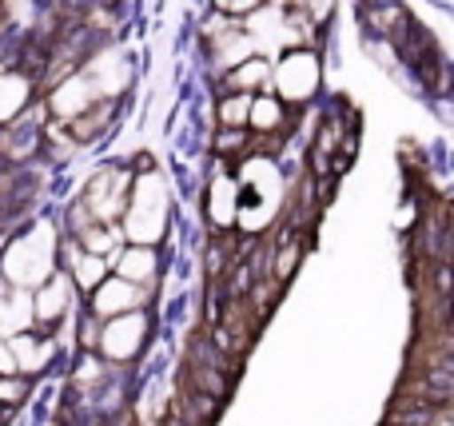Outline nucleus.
<instances>
[{"label":"nucleus","mask_w":454,"mask_h":426,"mask_svg":"<svg viewBox=\"0 0 454 426\" xmlns=\"http://www.w3.org/2000/svg\"><path fill=\"white\" fill-rule=\"evenodd\" d=\"M267 92H275L287 108H307L315 96L323 92V56L319 48H287L271 60V84Z\"/></svg>","instance_id":"obj_1"},{"label":"nucleus","mask_w":454,"mask_h":426,"mask_svg":"<svg viewBox=\"0 0 454 426\" xmlns=\"http://www.w3.org/2000/svg\"><path fill=\"white\" fill-rule=\"evenodd\" d=\"M128 188H132V167L108 164L100 172H92V180L80 191V204H84V212L96 223H120L124 204H128Z\"/></svg>","instance_id":"obj_2"},{"label":"nucleus","mask_w":454,"mask_h":426,"mask_svg":"<svg viewBox=\"0 0 454 426\" xmlns=\"http://www.w3.org/2000/svg\"><path fill=\"white\" fill-rule=\"evenodd\" d=\"M204 215L215 231H235V215H239V183L227 159L215 156V167L204 183Z\"/></svg>","instance_id":"obj_3"},{"label":"nucleus","mask_w":454,"mask_h":426,"mask_svg":"<svg viewBox=\"0 0 454 426\" xmlns=\"http://www.w3.org/2000/svg\"><path fill=\"white\" fill-rule=\"evenodd\" d=\"M355 16H359L363 32H367L371 40H379V44H399L403 32L411 28V8L403 4V0H359L355 4Z\"/></svg>","instance_id":"obj_4"},{"label":"nucleus","mask_w":454,"mask_h":426,"mask_svg":"<svg viewBox=\"0 0 454 426\" xmlns=\"http://www.w3.org/2000/svg\"><path fill=\"white\" fill-rule=\"evenodd\" d=\"M148 303V287L128 283L120 275H104L92 287V315H124V311H144Z\"/></svg>","instance_id":"obj_5"},{"label":"nucleus","mask_w":454,"mask_h":426,"mask_svg":"<svg viewBox=\"0 0 454 426\" xmlns=\"http://www.w3.org/2000/svg\"><path fill=\"white\" fill-rule=\"evenodd\" d=\"M144 335H148V315H144V311H140V315L124 311V315H120L112 327H104L96 343H100L104 359H116V363H124V359H132L136 351H140Z\"/></svg>","instance_id":"obj_6"},{"label":"nucleus","mask_w":454,"mask_h":426,"mask_svg":"<svg viewBox=\"0 0 454 426\" xmlns=\"http://www.w3.org/2000/svg\"><path fill=\"white\" fill-rule=\"evenodd\" d=\"M299 112L287 108L275 92H255L247 104V132L251 136H283L287 140V128L295 124Z\"/></svg>","instance_id":"obj_7"},{"label":"nucleus","mask_w":454,"mask_h":426,"mask_svg":"<svg viewBox=\"0 0 454 426\" xmlns=\"http://www.w3.org/2000/svg\"><path fill=\"white\" fill-rule=\"evenodd\" d=\"M32 96H36V76L20 68H0V128H8L20 112H28Z\"/></svg>","instance_id":"obj_8"},{"label":"nucleus","mask_w":454,"mask_h":426,"mask_svg":"<svg viewBox=\"0 0 454 426\" xmlns=\"http://www.w3.org/2000/svg\"><path fill=\"white\" fill-rule=\"evenodd\" d=\"M112 267H116V275L128 279V283L148 287L152 279L160 275V255H156V247H148V244H128L112 255Z\"/></svg>","instance_id":"obj_9"},{"label":"nucleus","mask_w":454,"mask_h":426,"mask_svg":"<svg viewBox=\"0 0 454 426\" xmlns=\"http://www.w3.org/2000/svg\"><path fill=\"white\" fill-rule=\"evenodd\" d=\"M267 84H271V60L259 52H251L247 60H239L235 68H227L220 76V92H267Z\"/></svg>","instance_id":"obj_10"},{"label":"nucleus","mask_w":454,"mask_h":426,"mask_svg":"<svg viewBox=\"0 0 454 426\" xmlns=\"http://www.w3.org/2000/svg\"><path fill=\"white\" fill-rule=\"evenodd\" d=\"M247 92H220L215 100V128H247Z\"/></svg>","instance_id":"obj_11"},{"label":"nucleus","mask_w":454,"mask_h":426,"mask_svg":"<svg viewBox=\"0 0 454 426\" xmlns=\"http://www.w3.org/2000/svg\"><path fill=\"white\" fill-rule=\"evenodd\" d=\"M28 379H24L20 371H12V375H0V407H20V403H28Z\"/></svg>","instance_id":"obj_12"},{"label":"nucleus","mask_w":454,"mask_h":426,"mask_svg":"<svg viewBox=\"0 0 454 426\" xmlns=\"http://www.w3.org/2000/svg\"><path fill=\"white\" fill-rule=\"evenodd\" d=\"M259 4H263V0H212V8H215V12L231 16V20H243V16H247V12H255Z\"/></svg>","instance_id":"obj_13"}]
</instances>
